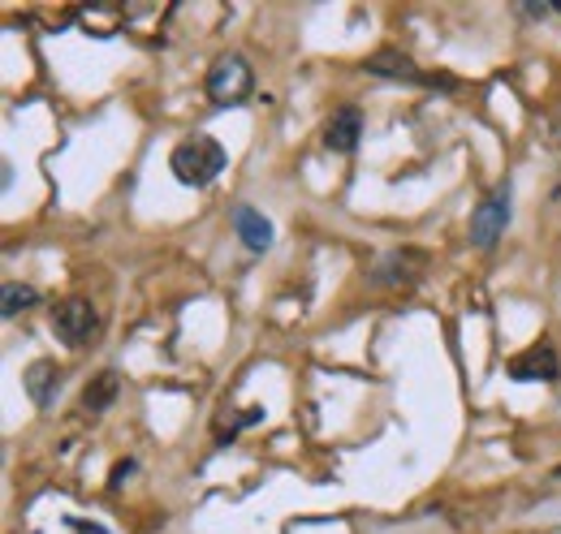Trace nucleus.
<instances>
[{"label":"nucleus","mask_w":561,"mask_h":534,"mask_svg":"<svg viewBox=\"0 0 561 534\" xmlns=\"http://www.w3.org/2000/svg\"><path fill=\"white\" fill-rule=\"evenodd\" d=\"M358 138H363V113L358 108L333 113V121L324 126V147L337 151V155H351L354 147H358Z\"/></svg>","instance_id":"423d86ee"},{"label":"nucleus","mask_w":561,"mask_h":534,"mask_svg":"<svg viewBox=\"0 0 561 534\" xmlns=\"http://www.w3.org/2000/svg\"><path fill=\"white\" fill-rule=\"evenodd\" d=\"M558 353H553V345H536V349H527V353H518V358H510V375L514 380H523V384H553L558 380Z\"/></svg>","instance_id":"39448f33"},{"label":"nucleus","mask_w":561,"mask_h":534,"mask_svg":"<svg viewBox=\"0 0 561 534\" xmlns=\"http://www.w3.org/2000/svg\"><path fill=\"white\" fill-rule=\"evenodd\" d=\"M53 328L57 336L66 340V345H91L95 333H100V315H95V306L87 302V298H66L61 306H57V315H53Z\"/></svg>","instance_id":"7ed1b4c3"},{"label":"nucleus","mask_w":561,"mask_h":534,"mask_svg":"<svg viewBox=\"0 0 561 534\" xmlns=\"http://www.w3.org/2000/svg\"><path fill=\"white\" fill-rule=\"evenodd\" d=\"M367 73H380V78H398V82H432L427 73H423L411 57H402V53H393V48H385V53H376V57H367Z\"/></svg>","instance_id":"1a4fd4ad"},{"label":"nucleus","mask_w":561,"mask_h":534,"mask_svg":"<svg viewBox=\"0 0 561 534\" xmlns=\"http://www.w3.org/2000/svg\"><path fill=\"white\" fill-rule=\"evenodd\" d=\"M251 86H255V73L251 66L238 57V53H225V57H216L208 69V100L211 104H220V108H233V104H242L247 95H251Z\"/></svg>","instance_id":"f03ea898"},{"label":"nucleus","mask_w":561,"mask_h":534,"mask_svg":"<svg viewBox=\"0 0 561 534\" xmlns=\"http://www.w3.org/2000/svg\"><path fill=\"white\" fill-rule=\"evenodd\" d=\"M113 397H117V375H113V371H104V375L82 393V405H87V409H104Z\"/></svg>","instance_id":"f8f14e48"},{"label":"nucleus","mask_w":561,"mask_h":534,"mask_svg":"<svg viewBox=\"0 0 561 534\" xmlns=\"http://www.w3.org/2000/svg\"><path fill=\"white\" fill-rule=\"evenodd\" d=\"M169 169H173V177L182 182V186H208L220 177V169H225V147L211 138V134H195V138H186V142H178L173 147V155H169Z\"/></svg>","instance_id":"f257e3e1"},{"label":"nucleus","mask_w":561,"mask_h":534,"mask_svg":"<svg viewBox=\"0 0 561 534\" xmlns=\"http://www.w3.org/2000/svg\"><path fill=\"white\" fill-rule=\"evenodd\" d=\"M22 384H26V393H31L35 405H53V397L61 393V367L57 362H31Z\"/></svg>","instance_id":"6e6552de"},{"label":"nucleus","mask_w":561,"mask_h":534,"mask_svg":"<svg viewBox=\"0 0 561 534\" xmlns=\"http://www.w3.org/2000/svg\"><path fill=\"white\" fill-rule=\"evenodd\" d=\"M233 233H238L242 246L255 251V255H264V251L273 246V224H268L255 207H233Z\"/></svg>","instance_id":"0eeeda50"},{"label":"nucleus","mask_w":561,"mask_h":534,"mask_svg":"<svg viewBox=\"0 0 561 534\" xmlns=\"http://www.w3.org/2000/svg\"><path fill=\"white\" fill-rule=\"evenodd\" d=\"M78 22H82L91 35H113L117 26H126V9H122V4H108V0L82 4V9H78Z\"/></svg>","instance_id":"9d476101"},{"label":"nucleus","mask_w":561,"mask_h":534,"mask_svg":"<svg viewBox=\"0 0 561 534\" xmlns=\"http://www.w3.org/2000/svg\"><path fill=\"white\" fill-rule=\"evenodd\" d=\"M510 224V186H496L489 199L471 211V242L476 246H492Z\"/></svg>","instance_id":"20e7f679"},{"label":"nucleus","mask_w":561,"mask_h":534,"mask_svg":"<svg viewBox=\"0 0 561 534\" xmlns=\"http://www.w3.org/2000/svg\"><path fill=\"white\" fill-rule=\"evenodd\" d=\"M35 302H39V293H35L31 285H4L0 311H4V320H13L18 311H26V306H35Z\"/></svg>","instance_id":"9b49d317"}]
</instances>
